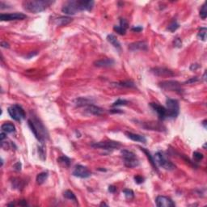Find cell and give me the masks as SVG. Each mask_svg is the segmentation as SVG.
<instances>
[{
    "label": "cell",
    "mask_w": 207,
    "mask_h": 207,
    "mask_svg": "<svg viewBox=\"0 0 207 207\" xmlns=\"http://www.w3.org/2000/svg\"><path fill=\"white\" fill-rule=\"evenodd\" d=\"M94 4V1L71 0V1H67V3L62 6L61 11L67 15H73L83 11H91Z\"/></svg>",
    "instance_id": "obj_1"
},
{
    "label": "cell",
    "mask_w": 207,
    "mask_h": 207,
    "mask_svg": "<svg viewBox=\"0 0 207 207\" xmlns=\"http://www.w3.org/2000/svg\"><path fill=\"white\" fill-rule=\"evenodd\" d=\"M28 125L35 136V138L41 144H43L45 141L49 138V133L46 130L45 127L44 126L40 119L36 118V116L31 115V118L28 120Z\"/></svg>",
    "instance_id": "obj_2"
},
{
    "label": "cell",
    "mask_w": 207,
    "mask_h": 207,
    "mask_svg": "<svg viewBox=\"0 0 207 207\" xmlns=\"http://www.w3.org/2000/svg\"><path fill=\"white\" fill-rule=\"evenodd\" d=\"M54 3L51 0H26L23 2V7L27 11L39 13L44 11Z\"/></svg>",
    "instance_id": "obj_3"
},
{
    "label": "cell",
    "mask_w": 207,
    "mask_h": 207,
    "mask_svg": "<svg viewBox=\"0 0 207 207\" xmlns=\"http://www.w3.org/2000/svg\"><path fill=\"white\" fill-rule=\"evenodd\" d=\"M121 154L122 156L123 163L125 167H127L129 168H133L139 165V161L133 152L126 149H123L121 151Z\"/></svg>",
    "instance_id": "obj_4"
},
{
    "label": "cell",
    "mask_w": 207,
    "mask_h": 207,
    "mask_svg": "<svg viewBox=\"0 0 207 207\" xmlns=\"http://www.w3.org/2000/svg\"><path fill=\"white\" fill-rule=\"evenodd\" d=\"M167 118L174 119L179 115L180 105L178 100L168 98L166 100Z\"/></svg>",
    "instance_id": "obj_5"
},
{
    "label": "cell",
    "mask_w": 207,
    "mask_h": 207,
    "mask_svg": "<svg viewBox=\"0 0 207 207\" xmlns=\"http://www.w3.org/2000/svg\"><path fill=\"white\" fill-rule=\"evenodd\" d=\"M8 112L11 118L16 121H21L26 118L25 112L20 105H11L8 108Z\"/></svg>",
    "instance_id": "obj_6"
},
{
    "label": "cell",
    "mask_w": 207,
    "mask_h": 207,
    "mask_svg": "<svg viewBox=\"0 0 207 207\" xmlns=\"http://www.w3.org/2000/svg\"><path fill=\"white\" fill-rule=\"evenodd\" d=\"M155 160L156 164H158L163 168L168 171H172L176 168L175 164H173L171 161H169L168 159H167L165 155L161 151H158L155 155Z\"/></svg>",
    "instance_id": "obj_7"
},
{
    "label": "cell",
    "mask_w": 207,
    "mask_h": 207,
    "mask_svg": "<svg viewBox=\"0 0 207 207\" xmlns=\"http://www.w3.org/2000/svg\"><path fill=\"white\" fill-rule=\"evenodd\" d=\"M91 146L94 148H100L103 149V150H107V151H110V150H115V149L120 148L121 146V144L118 142L116 141H102V142H98V143H92Z\"/></svg>",
    "instance_id": "obj_8"
},
{
    "label": "cell",
    "mask_w": 207,
    "mask_h": 207,
    "mask_svg": "<svg viewBox=\"0 0 207 207\" xmlns=\"http://www.w3.org/2000/svg\"><path fill=\"white\" fill-rule=\"evenodd\" d=\"M158 86L161 87L162 89L169 91V92H176L177 93H182L183 89L181 87V84L177 81L173 80H168V81H163L159 83Z\"/></svg>",
    "instance_id": "obj_9"
},
{
    "label": "cell",
    "mask_w": 207,
    "mask_h": 207,
    "mask_svg": "<svg viewBox=\"0 0 207 207\" xmlns=\"http://www.w3.org/2000/svg\"><path fill=\"white\" fill-rule=\"evenodd\" d=\"M72 174L74 177L82 178V179H86V178H88L92 176V172L86 167L80 165V164L74 167V169Z\"/></svg>",
    "instance_id": "obj_10"
},
{
    "label": "cell",
    "mask_w": 207,
    "mask_h": 207,
    "mask_svg": "<svg viewBox=\"0 0 207 207\" xmlns=\"http://www.w3.org/2000/svg\"><path fill=\"white\" fill-rule=\"evenodd\" d=\"M27 18L26 15L24 13H7V14H1L0 20L1 21H13V20H22Z\"/></svg>",
    "instance_id": "obj_11"
},
{
    "label": "cell",
    "mask_w": 207,
    "mask_h": 207,
    "mask_svg": "<svg viewBox=\"0 0 207 207\" xmlns=\"http://www.w3.org/2000/svg\"><path fill=\"white\" fill-rule=\"evenodd\" d=\"M151 72L156 76L159 77H173L174 72L165 67H155L151 69Z\"/></svg>",
    "instance_id": "obj_12"
},
{
    "label": "cell",
    "mask_w": 207,
    "mask_h": 207,
    "mask_svg": "<svg viewBox=\"0 0 207 207\" xmlns=\"http://www.w3.org/2000/svg\"><path fill=\"white\" fill-rule=\"evenodd\" d=\"M150 106L157 113L158 118L164 121L167 119V109L164 106L158 105V103H150Z\"/></svg>",
    "instance_id": "obj_13"
},
{
    "label": "cell",
    "mask_w": 207,
    "mask_h": 207,
    "mask_svg": "<svg viewBox=\"0 0 207 207\" xmlns=\"http://www.w3.org/2000/svg\"><path fill=\"white\" fill-rule=\"evenodd\" d=\"M156 205L158 207H174L176 206V204L173 201L165 196H158L155 199Z\"/></svg>",
    "instance_id": "obj_14"
},
{
    "label": "cell",
    "mask_w": 207,
    "mask_h": 207,
    "mask_svg": "<svg viewBox=\"0 0 207 207\" xmlns=\"http://www.w3.org/2000/svg\"><path fill=\"white\" fill-rule=\"evenodd\" d=\"M128 48L130 51L133 52L138 51V50L146 51L148 49V46H147V44L145 41H136V42L130 44Z\"/></svg>",
    "instance_id": "obj_15"
},
{
    "label": "cell",
    "mask_w": 207,
    "mask_h": 207,
    "mask_svg": "<svg viewBox=\"0 0 207 207\" xmlns=\"http://www.w3.org/2000/svg\"><path fill=\"white\" fill-rule=\"evenodd\" d=\"M85 111L87 113L92 114L95 116H100L105 113V110L102 108L98 107L96 105H93V104H90V105L85 106Z\"/></svg>",
    "instance_id": "obj_16"
},
{
    "label": "cell",
    "mask_w": 207,
    "mask_h": 207,
    "mask_svg": "<svg viewBox=\"0 0 207 207\" xmlns=\"http://www.w3.org/2000/svg\"><path fill=\"white\" fill-rule=\"evenodd\" d=\"M142 126L146 130H157V131H164L165 130V127L161 124L158 122H143Z\"/></svg>",
    "instance_id": "obj_17"
},
{
    "label": "cell",
    "mask_w": 207,
    "mask_h": 207,
    "mask_svg": "<svg viewBox=\"0 0 207 207\" xmlns=\"http://www.w3.org/2000/svg\"><path fill=\"white\" fill-rule=\"evenodd\" d=\"M114 64H115V61L112 58H104L94 61V65L96 67H101V68L111 67Z\"/></svg>",
    "instance_id": "obj_18"
},
{
    "label": "cell",
    "mask_w": 207,
    "mask_h": 207,
    "mask_svg": "<svg viewBox=\"0 0 207 207\" xmlns=\"http://www.w3.org/2000/svg\"><path fill=\"white\" fill-rule=\"evenodd\" d=\"M139 148H140V150L142 151H143V153L145 154L146 156V158H148L149 162L151 163V166H152V168H153V169L155 170V171H157V172H158V167H157V164H156V162L155 160V158L153 157V155H151V152L148 151V150H146V148H144V147H142V146H138Z\"/></svg>",
    "instance_id": "obj_19"
},
{
    "label": "cell",
    "mask_w": 207,
    "mask_h": 207,
    "mask_svg": "<svg viewBox=\"0 0 207 207\" xmlns=\"http://www.w3.org/2000/svg\"><path fill=\"white\" fill-rule=\"evenodd\" d=\"M125 135L127 136V138H130V140L133 141V142H139L142 143H146V138L143 135L140 134H137V133H131V132H125Z\"/></svg>",
    "instance_id": "obj_20"
},
{
    "label": "cell",
    "mask_w": 207,
    "mask_h": 207,
    "mask_svg": "<svg viewBox=\"0 0 207 207\" xmlns=\"http://www.w3.org/2000/svg\"><path fill=\"white\" fill-rule=\"evenodd\" d=\"M107 41H108L112 45H113L114 48H116V49H118V51L121 52V45L120 41H118V38H117V36H116L115 35H113V34H109V35H108Z\"/></svg>",
    "instance_id": "obj_21"
},
{
    "label": "cell",
    "mask_w": 207,
    "mask_h": 207,
    "mask_svg": "<svg viewBox=\"0 0 207 207\" xmlns=\"http://www.w3.org/2000/svg\"><path fill=\"white\" fill-rule=\"evenodd\" d=\"M74 104L77 107H85V106L92 104V100L88 98L79 97L74 100Z\"/></svg>",
    "instance_id": "obj_22"
},
{
    "label": "cell",
    "mask_w": 207,
    "mask_h": 207,
    "mask_svg": "<svg viewBox=\"0 0 207 207\" xmlns=\"http://www.w3.org/2000/svg\"><path fill=\"white\" fill-rule=\"evenodd\" d=\"M73 20V19L71 17H69V16H61V17H58L55 20V24H56L58 26H65L69 24L71 21Z\"/></svg>",
    "instance_id": "obj_23"
},
{
    "label": "cell",
    "mask_w": 207,
    "mask_h": 207,
    "mask_svg": "<svg viewBox=\"0 0 207 207\" xmlns=\"http://www.w3.org/2000/svg\"><path fill=\"white\" fill-rule=\"evenodd\" d=\"M113 86L118 87H127V88H134L136 87L135 83L130 80H125V81H121V82L113 83Z\"/></svg>",
    "instance_id": "obj_24"
},
{
    "label": "cell",
    "mask_w": 207,
    "mask_h": 207,
    "mask_svg": "<svg viewBox=\"0 0 207 207\" xmlns=\"http://www.w3.org/2000/svg\"><path fill=\"white\" fill-rule=\"evenodd\" d=\"M1 129H2V131H3V132H5L7 133H14L15 131V125H13L12 123L10 122H6L4 124H3L2 126H1Z\"/></svg>",
    "instance_id": "obj_25"
},
{
    "label": "cell",
    "mask_w": 207,
    "mask_h": 207,
    "mask_svg": "<svg viewBox=\"0 0 207 207\" xmlns=\"http://www.w3.org/2000/svg\"><path fill=\"white\" fill-rule=\"evenodd\" d=\"M49 177V174L47 171H43V172H41L39 173L37 176H36V183L38 184H42L45 183L47 178Z\"/></svg>",
    "instance_id": "obj_26"
},
{
    "label": "cell",
    "mask_w": 207,
    "mask_h": 207,
    "mask_svg": "<svg viewBox=\"0 0 207 207\" xmlns=\"http://www.w3.org/2000/svg\"><path fill=\"white\" fill-rule=\"evenodd\" d=\"M58 162L59 164H62L63 166L65 167H70V165H71V158H68L67 156L66 155H62L61 156V157H59L58 158Z\"/></svg>",
    "instance_id": "obj_27"
},
{
    "label": "cell",
    "mask_w": 207,
    "mask_h": 207,
    "mask_svg": "<svg viewBox=\"0 0 207 207\" xmlns=\"http://www.w3.org/2000/svg\"><path fill=\"white\" fill-rule=\"evenodd\" d=\"M206 32L207 29L205 27H202V28H200L199 32L197 33V38L203 41H205V40H206Z\"/></svg>",
    "instance_id": "obj_28"
},
{
    "label": "cell",
    "mask_w": 207,
    "mask_h": 207,
    "mask_svg": "<svg viewBox=\"0 0 207 207\" xmlns=\"http://www.w3.org/2000/svg\"><path fill=\"white\" fill-rule=\"evenodd\" d=\"M63 196H64L67 199L71 200V201H74V202H77V198L76 196L74 194V193L71 191V190H67L65 191L64 193H63Z\"/></svg>",
    "instance_id": "obj_29"
},
{
    "label": "cell",
    "mask_w": 207,
    "mask_h": 207,
    "mask_svg": "<svg viewBox=\"0 0 207 207\" xmlns=\"http://www.w3.org/2000/svg\"><path fill=\"white\" fill-rule=\"evenodd\" d=\"M179 27H180V24L177 23V21L173 20L171 24H169L167 29H168V31H170V32H171V33H173V32H175V31H177V29L179 28Z\"/></svg>",
    "instance_id": "obj_30"
},
{
    "label": "cell",
    "mask_w": 207,
    "mask_h": 207,
    "mask_svg": "<svg viewBox=\"0 0 207 207\" xmlns=\"http://www.w3.org/2000/svg\"><path fill=\"white\" fill-rule=\"evenodd\" d=\"M200 16L202 20H205L207 17V3H205L202 5L201 11H200Z\"/></svg>",
    "instance_id": "obj_31"
},
{
    "label": "cell",
    "mask_w": 207,
    "mask_h": 207,
    "mask_svg": "<svg viewBox=\"0 0 207 207\" xmlns=\"http://www.w3.org/2000/svg\"><path fill=\"white\" fill-rule=\"evenodd\" d=\"M38 153H39V156H40V158H41V160H43V161H45L46 158V156H45V146H43V144H42V146H38Z\"/></svg>",
    "instance_id": "obj_32"
},
{
    "label": "cell",
    "mask_w": 207,
    "mask_h": 207,
    "mask_svg": "<svg viewBox=\"0 0 207 207\" xmlns=\"http://www.w3.org/2000/svg\"><path fill=\"white\" fill-rule=\"evenodd\" d=\"M123 193L125 195V197L127 198V199H133L134 197V193H133V190L131 189H124L123 190Z\"/></svg>",
    "instance_id": "obj_33"
},
{
    "label": "cell",
    "mask_w": 207,
    "mask_h": 207,
    "mask_svg": "<svg viewBox=\"0 0 207 207\" xmlns=\"http://www.w3.org/2000/svg\"><path fill=\"white\" fill-rule=\"evenodd\" d=\"M129 101L126 100H122V99H118L113 104V107H118V106H123V105H128Z\"/></svg>",
    "instance_id": "obj_34"
},
{
    "label": "cell",
    "mask_w": 207,
    "mask_h": 207,
    "mask_svg": "<svg viewBox=\"0 0 207 207\" xmlns=\"http://www.w3.org/2000/svg\"><path fill=\"white\" fill-rule=\"evenodd\" d=\"M12 187L14 189H20V188H23L24 184H22V181L19 179H13L12 181Z\"/></svg>",
    "instance_id": "obj_35"
},
{
    "label": "cell",
    "mask_w": 207,
    "mask_h": 207,
    "mask_svg": "<svg viewBox=\"0 0 207 207\" xmlns=\"http://www.w3.org/2000/svg\"><path fill=\"white\" fill-rule=\"evenodd\" d=\"M193 159H194L195 162H197V163H198L199 161H201L202 158H204V156H203V154L200 153V152H197V151H195V152H193Z\"/></svg>",
    "instance_id": "obj_36"
},
{
    "label": "cell",
    "mask_w": 207,
    "mask_h": 207,
    "mask_svg": "<svg viewBox=\"0 0 207 207\" xmlns=\"http://www.w3.org/2000/svg\"><path fill=\"white\" fill-rule=\"evenodd\" d=\"M113 30L115 31V32H117V33H118V34H120V35H125V33H126V30L121 28V27H120V26L115 25L113 27Z\"/></svg>",
    "instance_id": "obj_37"
},
{
    "label": "cell",
    "mask_w": 207,
    "mask_h": 207,
    "mask_svg": "<svg viewBox=\"0 0 207 207\" xmlns=\"http://www.w3.org/2000/svg\"><path fill=\"white\" fill-rule=\"evenodd\" d=\"M119 26L125 30H127V28H129V24L125 19H120V25Z\"/></svg>",
    "instance_id": "obj_38"
},
{
    "label": "cell",
    "mask_w": 207,
    "mask_h": 207,
    "mask_svg": "<svg viewBox=\"0 0 207 207\" xmlns=\"http://www.w3.org/2000/svg\"><path fill=\"white\" fill-rule=\"evenodd\" d=\"M133 179H134V181H135L136 184H143V182H144V180H145L143 177H141V176H139V175L135 176V177H133Z\"/></svg>",
    "instance_id": "obj_39"
},
{
    "label": "cell",
    "mask_w": 207,
    "mask_h": 207,
    "mask_svg": "<svg viewBox=\"0 0 207 207\" xmlns=\"http://www.w3.org/2000/svg\"><path fill=\"white\" fill-rule=\"evenodd\" d=\"M173 44L174 46H175V47H177V48H180L182 46V41L179 37H177V38L174 40Z\"/></svg>",
    "instance_id": "obj_40"
},
{
    "label": "cell",
    "mask_w": 207,
    "mask_h": 207,
    "mask_svg": "<svg viewBox=\"0 0 207 207\" xmlns=\"http://www.w3.org/2000/svg\"><path fill=\"white\" fill-rule=\"evenodd\" d=\"M13 168H14V170H15V171H21L22 164H21L20 162H17L16 164H14V166H13Z\"/></svg>",
    "instance_id": "obj_41"
},
{
    "label": "cell",
    "mask_w": 207,
    "mask_h": 207,
    "mask_svg": "<svg viewBox=\"0 0 207 207\" xmlns=\"http://www.w3.org/2000/svg\"><path fill=\"white\" fill-rule=\"evenodd\" d=\"M199 80V79L197 78V77H193V78H191L190 79H189V80H187V81H185V82L184 83V84H186V83H196Z\"/></svg>",
    "instance_id": "obj_42"
},
{
    "label": "cell",
    "mask_w": 207,
    "mask_h": 207,
    "mask_svg": "<svg viewBox=\"0 0 207 207\" xmlns=\"http://www.w3.org/2000/svg\"><path fill=\"white\" fill-rule=\"evenodd\" d=\"M142 30H143V28L141 26H136V27H133V28H131V31L135 32V33H140Z\"/></svg>",
    "instance_id": "obj_43"
},
{
    "label": "cell",
    "mask_w": 207,
    "mask_h": 207,
    "mask_svg": "<svg viewBox=\"0 0 207 207\" xmlns=\"http://www.w3.org/2000/svg\"><path fill=\"white\" fill-rule=\"evenodd\" d=\"M116 191H117V188H116L114 185H109V186H108V192L112 193H114Z\"/></svg>",
    "instance_id": "obj_44"
},
{
    "label": "cell",
    "mask_w": 207,
    "mask_h": 207,
    "mask_svg": "<svg viewBox=\"0 0 207 207\" xmlns=\"http://www.w3.org/2000/svg\"><path fill=\"white\" fill-rule=\"evenodd\" d=\"M111 113H122L123 111L121 109H118V108H114V109H110L109 111Z\"/></svg>",
    "instance_id": "obj_45"
},
{
    "label": "cell",
    "mask_w": 207,
    "mask_h": 207,
    "mask_svg": "<svg viewBox=\"0 0 207 207\" xmlns=\"http://www.w3.org/2000/svg\"><path fill=\"white\" fill-rule=\"evenodd\" d=\"M200 67V66L198 64H192L190 66V70L191 71H195V70L198 69Z\"/></svg>",
    "instance_id": "obj_46"
},
{
    "label": "cell",
    "mask_w": 207,
    "mask_h": 207,
    "mask_svg": "<svg viewBox=\"0 0 207 207\" xmlns=\"http://www.w3.org/2000/svg\"><path fill=\"white\" fill-rule=\"evenodd\" d=\"M7 138V133H5V132H2V133H0V138H1V141H3L5 138Z\"/></svg>",
    "instance_id": "obj_47"
},
{
    "label": "cell",
    "mask_w": 207,
    "mask_h": 207,
    "mask_svg": "<svg viewBox=\"0 0 207 207\" xmlns=\"http://www.w3.org/2000/svg\"><path fill=\"white\" fill-rule=\"evenodd\" d=\"M1 46L3 47V48H9V47H10V46H9V44L7 43V42H4V41H2V42H1Z\"/></svg>",
    "instance_id": "obj_48"
},
{
    "label": "cell",
    "mask_w": 207,
    "mask_h": 207,
    "mask_svg": "<svg viewBox=\"0 0 207 207\" xmlns=\"http://www.w3.org/2000/svg\"><path fill=\"white\" fill-rule=\"evenodd\" d=\"M36 54H37V52H36V51H35V52H33V53H30V54H28V56H27V58H31L32 57L36 56Z\"/></svg>",
    "instance_id": "obj_49"
},
{
    "label": "cell",
    "mask_w": 207,
    "mask_h": 207,
    "mask_svg": "<svg viewBox=\"0 0 207 207\" xmlns=\"http://www.w3.org/2000/svg\"><path fill=\"white\" fill-rule=\"evenodd\" d=\"M202 125H204L205 128H206V120L203 121V122H202Z\"/></svg>",
    "instance_id": "obj_50"
},
{
    "label": "cell",
    "mask_w": 207,
    "mask_h": 207,
    "mask_svg": "<svg viewBox=\"0 0 207 207\" xmlns=\"http://www.w3.org/2000/svg\"><path fill=\"white\" fill-rule=\"evenodd\" d=\"M205 74H206V72H205L204 75H203V79H204L205 81V79H206V78H205Z\"/></svg>",
    "instance_id": "obj_51"
},
{
    "label": "cell",
    "mask_w": 207,
    "mask_h": 207,
    "mask_svg": "<svg viewBox=\"0 0 207 207\" xmlns=\"http://www.w3.org/2000/svg\"><path fill=\"white\" fill-rule=\"evenodd\" d=\"M100 205H106V206H108V205L105 204V203H104V202H102V203L100 204Z\"/></svg>",
    "instance_id": "obj_52"
}]
</instances>
